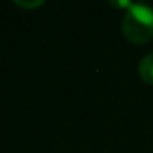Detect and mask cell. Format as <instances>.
Here are the masks:
<instances>
[{
  "mask_svg": "<svg viewBox=\"0 0 153 153\" xmlns=\"http://www.w3.org/2000/svg\"><path fill=\"white\" fill-rule=\"evenodd\" d=\"M122 33L133 45L148 43L153 38V8L143 4H132L123 13Z\"/></svg>",
  "mask_w": 153,
  "mask_h": 153,
  "instance_id": "6da1fadb",
  "label": "cell"
},
{
  "mask_svg": "<svg viewBox=\"0 0 153 153\" xmlns=\"http://www.w3.org/2000/svg\"><path fill=\"white\" fill-rule=\"evenodd\" d=\"M15 4L20 5V7H25V8H35V7L43 5L45 2H43V0H33V2H22V0H15Z\"/></svg>",
  "mask_w": 153,
  "mask_h": 153,
  "instance_id": "3957f363",
  "label": "cell"
},
{
  "mask_svg": "<svg viewBox=\"0 0 153 153\" xmlns=\"http://www.w3.org/2000/svg\"><path fill=\"white\" fill-rule=\"evenodd\" d=\"M112 7H117V8H123V10H128L130 7H132V4L130 2H109Z\"/></svg>",
  "mask_w": 153,
  "mask_h": 153,
  "instance_id": "277c9868",
  "label": "cell"
},
{
  "mask_svg": "<svg viewBox=\"0 0 153 153\" xmlns=\"http://www.w3.org/2000/svg\"><path fill=\"white\" fill-rule=\"evenodd\" d=\"M138 73L145 82L153 84V51L142 58V61L138 64Z\"/></svg>",
  "mask_w": 153,
  "mask_h": 153,
  "instance_id": "7a4b0ae2",
  "label": "cell"
}]
</instances>
